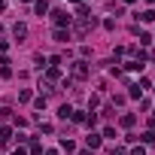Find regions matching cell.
<instances>
[{
  "instance_id": "6da1fadb",
  "label": "cell",
  "mask_w": 155,
  "mask_h": 155,
  "mask_svg": "<svg viewBox=\"0 0 155 155\" xmlns=\"http://www.w3.org/2000/svg\"><path fill=\"white\" fill-rule=\"evenodd\" d=\"M94 25H97V21H94V18H91V15H88V18H82V21H79V25H76V34H79V37H85V34H88V31H91V28H94Z\"/></svg>"
},
{
  "instance_id": "7a4b0ae2",
  "label": "cell",
  "mask_w": 155,
  "mask_h": 155,
  "mask_svg": "<svg viewBox=\"0 0 155 155\" xmlns=\"http://www.w3.org/2000/svg\"><path fill=\"white\" fill-rule=\"evenodd\" d=\"M52 21H55L58 28H64V25H70V15H67L64 9H55V12H52Z\"/></svg>"
},
{
  "instance_id": "3957f363",
  "label": "cell",
  "mask_w": 155,
  "mask_h": 155,
  "mask_svg": "<svg viewBox=\"0 0 155 155\" xmlns=\"http://www.w3.org/2000/svg\"><path fill=\"white\" fill-rule=\"evenodd\" d=\"M73 76H76V79H85V76H88V64L85 61H76L73 64Z\"/></svg>"
},
{
  "instance_id": "277c9868",
  "label": "cell",
  "mask_w": 155,
  "mask_h": 155,
  "mask_svg": "<svg viewBox=\"0 0 155 155\" xmlns=\"http://www.w3.org/2000/svg\"><path fill=\"white\" fill-rule=\"evenodd\" d=\"M34 9H37V15H46V12H49V3H46V0H37Z\"/></svg>"
},
{
  "instance_id": "5b68a950",
  "label": "cell",
  "mask_w": 155,
  "mask_h": 155,
  "mask_svg": "<svg viewBox=\"0 0 155 155\" xmlns=\"http://www.w3.org/2000/svg\"><path fill=\"white\" fill-rule=\"evenodd\" d=\"M55 40H58V43H67V40H70V34H67L64 28H55Z\"/></svg>"
},
{
  "instance_id": "8992f818",
  "label": "cell",
  "mask_w": 155,
  "mask_h": 155,
  "mask_svg": "<svg viewBox=\"0 0 155 155\" xmlns=\"http://www.w3.org/2000/svg\"><path fill=\"white\" fill-rule=\"evenodd\" d=\"M85 143H88V149H97V146H101V137H97V134H88Z\"/></svg>"
},
{
  "instance_id": "52a82bcc",
  "label": "cell",
  "mask_w": 155,
  "mask_h": 155,
  "mask_svg": "<svg viewBox=\"0 0 155 155\" xmlns=\"http://www.w3.org/2000/svg\"><path fill=\"white\" fill-rule=\"evenodd\" d=\"M12 34H15V40H21V37L28 34V28H25V25H15V28H12Z\"/></svg>"
},
{
  "instance_id": "ba28073f",
  "label": "cell",
  "mask_w": 155,
  "mask_h": 155,
  "mask_svg": "<svg viewBox=\"0 0 155 155\" xmlns=\"http://www.w3.org/2000/svg\"><path fill=\"white\" fill-rule=\"evenodd\" d=\"M134 34L140 37V46H149V43H152V37H149V34H143V31H134Z\"/></svg>"
},
{
  "instance_id": "9c48e42d",
  "label": "cell",
  "mask_w": 155,
  "mask_h": 155,
  "mask_svg": "<svg viewBox=\"0 0 155 155\" xmlns=\"http://www.w3.org/2000/svg\"><path fill=\"white\" fill-rule=\"evenodd\" d=\"M58 116H61V119H70V116H73V110H70V104H64V107L58 110Z\"/></svg>"
},
{
  "instance_id": "30bf717a",
  "label": "cell",
  "mask_w": 155,
  "mask_h": 155,
  "mask_svg": "<svg viewBox=\"0 0 155 155\" xmlns=\"http://www.w3.org/2000/svg\"><path fill=\"white\" fill-rule=\"evenodd\" d=\"M137 18H143V21H155V9H146V12H140Z\"/></svg>"
},
{
  "instance_id": "8fae6325",
  "label": "cell",
  "mask_w": 155,
  "mask_h": 155,
  "mask_svg": "<svg viewBox=\"0 0 155 155\" xmlns=\"http://www.w3.org/2000/svg\"><path fill=\"white\" fill-rule=\"evenodd\" d=\"M137 140H143V143H155V134H152V131H146V134H140Z\"/></svg>"
},
{
  "instance_id": "7c38bea8",
  "label": "cell",
  "mask_w": 155,
  "mask_h": 155,
  "mask_svg": "<svg viewBox=\"0 0 155 155\" xmlns=\"http://www.w3.org/2000/svg\"><path fill=\"white\" fill-rule=\"evenodd\" d=\"M128 94H131V97H140V94H143V88H140V85H137V82H134V85H131V91H128Z\"/></svg>"
},
{
  "instance_id": "4fadbf2b",
  "label": "cell",
  "mask_w": 155,
  "mask_h": 155,
  "mask_svg": "<svg viewBox=\"0 0 155 155\" xmlns=\"http://www.w3.org/2000/svg\"><path fill=\"white\" fill-rule=\"evenodd\" d=\"M122 125H125V128H131V125H134V116H131V113H128V116H122Z\"/></svg>"
},
{
  "instance_id": "5bb4252c",
  "label": "cell",
  "mask_w": 155,
  "mask_h": 155,
  "mask_svg": "<svg viewBox=\"0 0 155 155\" xmlns=\"http://www.w3.org/2000/svg\"><path fill=\"white\" fill-rule=\"evenodd\" d=\"M31 155H43V146L40 143H31Z\"/></svg>"
},
{
  "instance_id": "9a60e30c",
  "label": "cell",
  "mask_w": 155,
  "mask_h": 155,
  "mask_svg": "<svg viewBox=\"0 0 155 155\" xmlns=\"http://www.w3.org/2000/svg\"><path fill=\"white\" fill-rule=\"evenodd\" d=\"M131 155H146V149H143V146H137V149H131Z\"/></svg>"
},
{
  "instance_id": "2e32d148",
  "label": "cell",
  "mask_w": 155,
  "mask_h": 155,
  "mask_svg": "<svg viewBox=\"0 0 155 155\" xmlns=\"http://www.w3.org/2000/svg\"><path fill=\"white\" fill-rule=\"evenodd\" d=\"M110 155H125V149H113V152H110Z\"/></svg>"
},
{
  "instance_id": "e0dca14e",
  "label": "cell",
  "mask_w": 155,
  "mask_h": 155,
  "mask_svg": "<svg viewBox=\"0 0 155 155\" xmlns=\"http://www.w3.org/2000/svg\"><path fill=\"white\" fill-rule=\"evenodd\" d=\"M12 155H28V152H25V149H15V152H12Z\"/></svg>"
},
{
  "instance_id": "ac0fdd59",
  "label": "cell",
  "mask_w": 155,
  "mask_h": 155,
  "mask_svg": "<svg viewBox=\"0 0 155 155\" xmlns=\"http://www.w3.org/2000/svg\"><path fill=\"white\" fill-rule=\"evenodd\" d=\"M3 6H6V3H3V0H0V9H3Z\"/></svg>"
},
{
  "instance_id": "d6986e66",
  "label": "cell",
  "mask_w": 155,
  "mask_h": 155,
  "mask_svg": "<svg viewBox=\"0 0 155 155\" xmlns=\"http://www.w3.org/2000/svg\"><path fill=\"white\" fill-rule=\"evenodd\" d=\"M79 155H91V152H79Z\"/></svg>"
},
{
  "instance_id": "ffe728a7",
  "label": "cell",
  "mask_w": 155,
  "mask_h": 155,
  "mask_svg": "<svg viewBox=\"0 0 155 155\" xmlns=\"http://www.w3.org/2000/svg\"><path fill=\"white\" fill-rule=\"evenodd\" d=\"M76 3H82V0H76Z\"/></svg>"
}]
</instances>
